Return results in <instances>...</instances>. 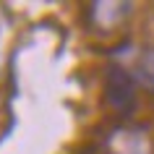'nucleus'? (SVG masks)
<instances>
[{
  "label": "nucleus",
  "instance_id": "1",
  "mask_svg": "<svg viewBox=\"0 0 154 154\" xmlns=\"http://www.w3.org/2000/svg\"><path fill=\"white\" fill-rule=\"evenodd\" d=\"M110 102L118 107H128L133 102V84H131V76L115 68L110 73Z\"/></svg>",
  "mask_w": 154,
  "mask_h": 154
}]
</instances>
